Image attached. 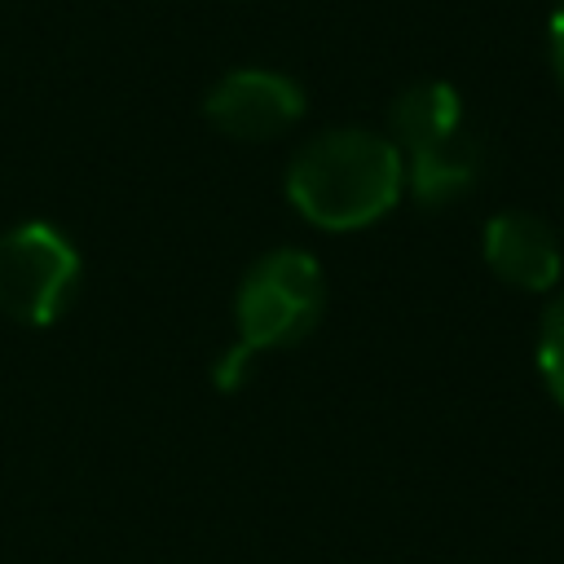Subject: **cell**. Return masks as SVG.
I'll return each mask as SVG.
<instances>
[{"label":"cell","mask_w":564,"mask_h":564,"mask_svg":"<svg viewBox=\"0 0 564 564\" xmlns=\"http://www.w3.org/2000/svg\"><path fill=\"white\" fill-rule=\"evenodd\" d=\"M304 110L308 97L300 79L273 66H234L203 97V119L229 141L286 137L304 119Z\"/></svg>","instance_id":"cell-5"},{"label":"cell","mask_w":564,"mask_h":564,"mask_svg":"<svg viewBox=\"0 0 564 564\" xmlns=\"http://www.w3.org/2000/svg\"><path fill=\"white\" fill-rule=\"evenodd\" d=\"M322 313H326V273L317 256L300 247H273L256 256L234 291L238 348L251 357L308 339Z\"/></svg>","instance_id":"cell-3"},{"label":"cell","mask_w":564,"mask_h":564,"mask_svg":"<svg viewBox=\"0 0 564 564\" xmlns=\"http://www.w3.org/2000/svg\"><path fill=\"white\" fill-rule=\"evenodd\" d=\"M546 62H551V75L564 93V0H555L551 18H546Z\"/></svg>","instance_id":"cell-8"},{"label":"cell","mask_w":564,"mask_h":564,"mask_svg":"<svg viewBox=\"0 0 564 564\" xmlns=\"http://www.w3.org/2000/svg\"><path fill=\"white\" fill-rule=\"evenodd\" d=\"M538 375L546 383V392L555 397V405L564 410V291L551 295L546 313H542V326H538Z\"/></svg>","instance_id":"cell-7"},{"label":"cell","mask_w":564,"mask_h":564,"mask_svg":"<svg viewBox=\"0 0 564 564\" xmlns=\"http://www.w3.org/2000/svg\"><path fill=\"white\" fill-rule=\"evenodd\" d=\"M480 256L498 282L529 291V295L555 291L564 273V251H560L555 229L538 212H524V207H507L485 220Z\"/></svg>","instance_id":"cell-6"},{"label":"cell","mask_w":564,"mask_h":564,"mask_svg":"<svg viewBox=\"0 0 564 564\" xmlns=\"http://www.w3.org/2000/svg\"><path fill=\"white\" fill-rule=\"evenodd\" d=\"M286 203L326 234H357L383 220L405 194V163L388 132L344 123L313 132L286 163Z\"/></svg>","instance_id":"cell-1"},{"label":"cell","mask_w":564,"mask_h":564,"mask_svg":"<svg viewBox=\"0 0 564 564\" xmlns=\"http://www.w3.org/2000/svg\"><path fill=\"white\" fill-rule=\"evenodd\" d=\"M79 251L48 220L0 234V313L22 326H53L79 295Z\"/></svg>","instance_id":"cell-4"},{"label":"cell","mask_w":564,"mask_h":564,"mask_svg":"<svg viewBox=\"0 0 564 564\" xmlns=\"http://www.w3.org/2000/svg\"><path fill=\"white\" fill-rule=\"evenodd\" d=\"M388 137L401 150L405 189L419 207H449L480 176V141L449 79L405 84L388 106Z\"/></svg>","instance_id":"cell-2"}]
</instances>
